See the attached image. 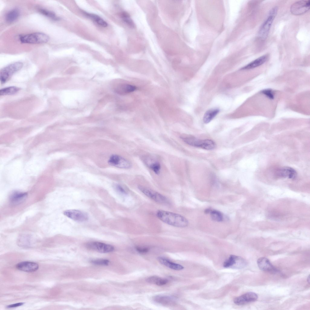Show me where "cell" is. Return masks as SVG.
I'll return each mask as SVG.
<instances>
[{
	"label": "cell",
	"instance_id": "cell-1",
	"mask_svg": "<svg viewBox=\"0 0 310 310\" xmlns=\"http://www.w3.org/2000/svg\"><path fill=\"white\" fill-rule=\"evenodd\" d=\"M157 217L163 222L171 226L184 227L187 226L188 221L182 215L173 212L163 210H158Z\"/></svg>",
	"mask_w": 310,
	"mask_h": 310
},
{
	"label": "cell",
	"instance_id": "cell-2",
	"mask_svg": "<svg viewBox=\"0 0 310 310\" xmlns=\"http://www.w3.org/2000/svg\"><path fill=\"white\" fill-rule=\"evenodd\" d=\"M180 138L184 142L190 145L207 150H213L216 146L215 143L210 140H200L193 136L188 135L181 136Z\"/></svg>",
	"mask_w": 310,
	"mask_h": 310
},
{
	"label": "cell",
	"instance_id": "cell-3",
	"mask_svg": "<svg viewBox=\"0 0 310 310\" xmlns=\"http://www.w3.org/2000/svg\"><path fill=\"white\" fill-rule=\"evenodd\" d=\"M19 39L23 43L39 44L47 43L49 41L50 38L45 34L36 32L20 36Z\"/></svg>",
	"mask_w": 310,
	"mask_h": 310
},
{
	"label": "cell",
	"instance_id": "cell-4",
	"mask_svg": "<svg viewBox=\"0 0 310 310\" xmlns=\"http://www.w3.org/2000/svg\"><path fill=\"white\" fill-rule=\"evenodd\" d=\"M23 64L21 62L12 63L2 68L0 71V79L1 83L7 81L13 74L20 70Z\"/></svg>",
	"mask_w": 310,
	"mask_h": 310
},
{
	"label": "cell",
	"instance_id": "cell-5",
	"mask_svg": "<svg viewBox=\"0 0 310 310\" xmlns=\"http://www.w3.org/2000/svg\"><path fill=\"white\" fill-rule=\"evenodd\" d=\"M138 188L146 196L157 203L162 204L169 203L166 196L151 189L141 185L138 186Z\"/></svg>",
	"mask_w": 310,
	"mask_h": 310
},
{
	"label": "cell",
	"instance_id": "cell-6",
	"mask_svg": "<svg viewBox=\"0 0 310 310\" xmlns=\"http://www.w3.org/2000/svg\"><path fill=\"white\" fill-rule=\"evenodd\" d=\"M247 264L246 261L242 258L234 255H230L223 263L225 268H233L241 269L245 267Z\"/></svg>",
	"mask_w": 310,
	"mask_h": 310
},
{
	"label": "cell",
	"instance_id": "cell-7",
	"mask_svg": "<svg viewBox=\"0 0 310 310\" xmlns=\"http://www.w3.org/2000/svg\"><path fill=\"white\" fill-rule=\"evenodd\" d=\"M108 163L118 168L129 169L132 167V164L128 160L119 155L113 154L109 157Z\"/></svg>",
	"mask_w": 310,
	"mask_h": 310
},
{
	"label": "cell",
	"instance_id": "cell-8",
	"mask_svg": "<svg viewBox=\"0 0 310 310\" xmlns=\"http://www.w3.org/2000/svg\"><path fill=\"white\" fill-rule=\"evenodd\" d=\"M86 246L89 249L102 253L111 252L114 250L112 246L98 242H89L86 244Z\"/></svg>",
	"mask_w": 310,
	"mask_h": 310
},
{
	"label": "cell",
	"instance_id": "cell-9",
	"mask_svg": "<svg viewBox=\"0 0 310 310\" xmlns=\"http://www.w3.org/2000/svg\"><path fill=\"white\" fill-rule=\"evenodd\" d=\"M310 5L309 0L298 1L292 5L290 11L294 15H302L309 10Z\"/></svg>",
	"mask_w": 310,
	"mask_h": 310
},
{
	"label": "cell",
	"instance_id": "cell-10",
	"mask_svg": "<svg viewBox=\"0 0 310 310\" xmlns=\"http://www.w3.org/2000/svg\"><path fill=\"white\" fill-rule=\"evenodd\" d=\"M63 214L68 218L77 222H84L88 219V214L86 213L79 210H67L64 212Z\"/></svg>",
	"mask_w": 310,
	"mask_h": 310
},
{
	"label": "cell",
	"instance_id": "cell-11",
	"mask_svg": "<svg viewBox=\"0 0 310 310\" xmlns=\"http://www.w3.org/2000/svg\"><path fill=\"white\" fill-rule=\"evenodd\" d=\"M275 17L269 14L266 19L262 25L258 33V37L261 39L264 40L267 37Z\"/></svg>",
	"mask_w": 310,
	"mask_h": 310
},
{
	"label": "cell",
	"instance_id": "cell-12",
	"mask_svg": "<svg viewBox=\"0 0 310 310\" xmlns=\"http://www.w3.org/2000/svg\"><path fill=\"white\" fill-rule=\"evenodd\" d=\"M258 298V295L256 293L249 292L236 298L233 302L236 305H242L254 302L256 301Z\"/></svg>",
	"mask_w": 310,
	"mask_h": 310
},
{
	"label": "cell",
	"instance_id": "cell-13",
	"mask_svg": "<svg viewBox=\"0 0 310 310\" xmlns=\"http://www.w3.org/2000/svg\"><path fill=\"white\" fill-rule=\"evenodd\" d=\"M275 176L279 178H295L297 176L296 170L289 167H283L277 170L275 173Z\"/></svg>",
	"mask_w": 310,
	"mask_h": 310
},
{
	"label": "cell",
	"instance_id": "cell-14",
	"mask_svg": "<svg viewBox=\"0 0 310 310\" xmlns=\"http://www.w3.org/2000/svg\"><path fill=\"white\" fill-rule=\"evenodd\" d=\"M258 265L261 270L270 272L275 273L278 270L272 265L269 260L265 257L259 258L257 261Z\"/></svg>",
	"mask_w": 310,
	"mask_h": 310
},
{
	"label": "cell",
	"instance_id": "cell-15",
	"mask_svg": "<svg viewBox=\"0 0 310 310\" xmlns=\"http://www.w3.org/2000/svg\"><path fill=\"white\" fill-rule=\"evenodd\" d=\"M18 270L27 272H32L37 271L38 269V264L35 262L24 261L18 263L16 265Z\"/></svg>",
	"mask_w": 310,
	"mask_h": 310
},
{
	"label": "cell",
	"instance_id": "cell-16",
	"mask_svg": "<svg viewBox=\"0 0 310 310\" xmlns=\"http://www.w3.org/2000/svg\"><path fill=\"white\" fill-rule=\"evenodd\" d=\"M27 196L28 193L26 192L14 191L10 195V202L13 205H18L25 200Z\"/></svg>",
	"mask_w": 310,
	"mask_h": 310
},
{
	"label": "cell",
	"instance_id": "cell-17",
	"mask_svg": "<svg viewBox=\"0 0 310 310\" xmlns=\"http://www.w3.org/2000/svg\"><path fill=\"white\" fill-rule=\"evenodd\" d=\"M268 55L265 54L258 58L242 68V70H249L253 69L263 64L268 58Z\"/></svg>",
	"mask_w": 310,
	"mask_h": 310
},
{
	"label": "cell",
	"instance_id": "cell-18",
	"mask_svg": "<svg viewBox=\"0 0 310 310\" xmlns=\"http://www.w3.org/2000/svg\"><path fill=\"white\" fill-rule=\"evenodd\" d=\"M174 298L169 296L159 295L155 296L153 300L156 302L162 305H172L175 302Z\"/></svg>",
	"mask_w": 310,
	"mask_h": 310
},
{
	"label": "cell",
	"instance_id": "cell-19",
	"mask_svg": "<svg viewBox=\"0 0 310 310\" xmlns=\"http://www.w3.org/2000/svg\"><path fill=\"white\" fill-rule=\"evenodd\" d=\"M160 262L164 265L173 270H180L183 269V266L170 261L169 260L163 257H160L158 258Z\"/></svg>",
	"mask_w": 310,
	"mask_h": 310
},
{
	"label": "cell",
	"instance_id": "cell-20",
	"mask_svg": "<svg viewBox=\"0 0 310 310\" xmlns=\"http://www.w3.org/2000/svg\"><path fill=\"white\" fill-rule=\"evenodd\" d=\"M136 89L135 86L128 84H121L117 87L115 91L118 94H125L134 91Z\"/></svg>",
	"mask_w": 310,
	"mask_h": 310
},
{
	"label": "cell",
	"instance_id": "cell-21",
	"mask_svg": "<svg viewBox=\"0 0 310 310\" xmlns=\"http://www.w3.org/2000/svg\"><path fill=\"white\" fill-rule=\"evenodd\" d=\"M219 110L218 108H213L207 111L203 117V122L206 124L210 122L218 114Z\"/></svg>",
	"mask_w": 310,
	"mask_h": 310
},
{
	"label": "cell",
	"instance_id": "cell-22",
	"mask_svg": "<svg viewBox=\"0 0 310 310\" xmlns=\"http://www.w3.org/2000/svg\"><path fill=\"white\" fill-rule=\"evenodd\" d=\"M19 15V10L17 8H14L7 13L5 19L8 23H11L15 21L18 18Z\"/></svg>",
	"mask_w": 310,
	"mask_h": 310
},
{
	"label": "cell",
	"instance_id": "cell-23",
	"mask_svg": "<svg viewBox=\"0 0 310 310\" xmlns=\"http://www.w3.org/2000/svg\"><path fill=\"white\" fill-rule=\"evenodd\" d=\"M83 13L85 15L92 19L100 26L103 27H106L107 26V23L99 16L86 12H83Z\"/></svg>",
	"mask_w": 310,
	"mask_h": 310
},
{
	"label": "cell",
	"instance_id": "cell-24",
	"mask_svg": "<svg viewBox=\"0 0 310 310\" xmlns=\"http://www.w3.org/2000/svg\"><path fill=\"white\" fill-rule=\"evenodd\" d=\"M146 281L149 283L155 284L159 286H162L167 284L168 280L156 276H153L147 278Z\"/></svg>",
	"mask_w": 310,
	"mask_h": 310
},
{
	"label": "cell",
	"instance_id": "cell-25",
	"mask_svg": "<svg viewBox=\"0 0 310 310\" xmlns=\"http://www.w3.org/2000/svg\"><path fill=\"white\" fill-rule=\"evenodd\" d=\"M39 12L42 15L54 21H58L60 18L58 17L53 12L48 10L40 8L38 9Z\"/></svg>",
	"mask_w": 310,
	"mask_h": 310
},
{
	"label": "cell",
	"instance_id": "cell-26",
	"mask_svg": "<svg viewBox=\"0 0 310 310\" xmlns=\"http://www.w3.org/2000/svg\"><path fill=\"white\" fill-rule=\"evenodd\" d=\"M19 89V88L15 86H10L3 88L0 91V95L13 94L17 93Z\"/></svg>",
	"mask_w": 310,
	"mask_h": 310
},
{
	"label": "cell",
	"instance_id": "cell-27",
	"mask_svg": "<svg viewBox=\"0 0 310 310\" xmlns=\"http://www.w3.org/2000/svg\"><path fill=\"white\" fill-rule=\"evenodd\" d=\"M209 213L210 214L211 218L213 220L218 222H221L223 220V215L220 212L211 209Z\"/></svg>",
	"mask_w": 310,
	"mask_h": 310
},
{
	"label": "cell",
	"instance_id": "cell-28",
	"mask_svg": "<svg viewBox=\"0 0 310 310\" xmlns=\"http://www.w3.org/2000/svg\"><path fill=\"white\" fill-rule=\"evenodd\" d=\"M120 16L123 21L129 26L132 28L134 27V24L127 13L123 12L121 13Z\"/></svg>",
	"mask_w": 310,
	"mask_h": 310
},
{
	"label": "cell",
	"instance_id": "cell-29",
	"mask_svg": "<svg viewBox=\"0 0 310 310\" xmlns=\"http://www.w3.org/2000/svg\"><path fill=\"white\" fill-rule=\"evenodd\" d=\"M149 167L156 174H159L160 172L161 165L157 161L152 162L149 165Z\"/></svg>",
	"mask_w": 310,
	"mask_h": 310
},
{
	"label": "cell",
	"instance_id": "cell-30",
	"mask_svg": "<svg viewBox=\"0 0 310 310\" xmlns=\"http://www.w3.org/2000/svg\"><path fill=\"white\" fill-rule=\"evenodd\" d=\"M91 262L97 265H107L109 264V261L105 259H98L93 260L91 261Z\"/></svg>",
	"mask_w": 310,
	"mask_h": 310
},
{
	"label": "cell",
	"instance_id": "cell-31",
	"mask_svg": "<svg viewBox=\"0 0 310 310\" xmlns=\"http://www.w3.org/2000/svg\"><path fill=\"white\" fill-rule=\"evenodd\" d=\"M261 93L270 99H273L274 98V93L270 89L264 90L261 91Z\"/></svg>",
	"mask_w": 310,
	"mask_h": 310
},
{
	"label": "cell",
	"instance_id": "cell-32",
	"mask_svg": "<svg viewBox=\"0 0 310 310\" xmlns=\"http://www.w3.org/2000/svg\"><path fill=\"white\" fill-rule=\"evenodd\" d=\"M114 186L116 190L119 193L123 195L127 194V193L126 191L121 185L119 184H115Z\"/></svg>",
	"mask_w": 310,
	"mask_h": 310
},
{
	"label": "cell",
	"instance_id": "cell-33",
	"mask_svg": "<svg viewBox=\"0 0 310 310\" xmlns=\"http://www.w3.org/2000/svg\"><path fill=\"white\" fill-rule=\"evenodd\" d=\"M137 251L140 253H145L148 252L149 250V248L146 247L139 246L136 247L135 248Z\"/></svg>",
	"mask_w": 310,
	"mask_h": 310
},
{
	"label": "cell",
	"instance_id": "cell-34",
	"mask_svg": "<svg viewBox=\"0 0 310 310\" xmlns=\"http://www.w3.org/2000/svg\"><path fill=\"white\" fill-rule=\"evenodd\" d=\"M24 302H19L16 303L14 304L8 305V306H6V308H15L22 305H24Z\"/></svg>",
	"mask_w": 310,
	"mask_h": 310
},
{
	"label": "cell",
	"instance_id": "cell-35",
	"mask_svg": "<svg viewBox=\"0 0 310 310\" xmlns=\"http://www.w3.org/2000/svg\"><path fill=\"white\" fill-rule=\"evenodd\" d=\"M310 281V279H309V276H308V278H307V281L309 283V281Z\"/></svg>",
	"mask_w": 310,
	"mask_h": 310
}]
</instances>
